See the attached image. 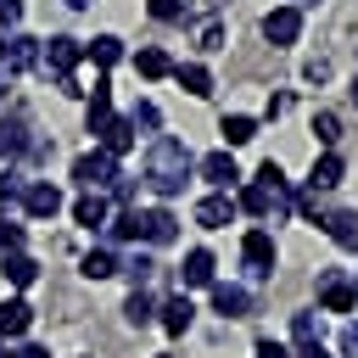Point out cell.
<instances>
[{
  "label": "cell",
  "instance_id": "1",
  "mask_svg": "<svg viewBox=\"0 0 358 358\" xmlns=\"http://www.w3.org/2000/svg\"><path fill=\"white\" fill-rule=\"evenodd\" d=\"M190 173H196V157H190V145H185L179 134H157V140L145 145V185H151L162 201L179 196Z\"/></svg>",
  "mask_w": 358,
  "mask_h": 358
},
{
  "label": "cell",
  "instance_id": "2",
  "mask_svg": "<svg viewBox=\"0 0 358 358\" xmlns=\"http://www.w3.org/2000/svg\"><path fill=\"white\" fill-rule=\"evenodd\" d=\"M117 173H123V168H117V157H112L106 145H95V151H78V157H73V185H78V190H106Z\"/></svg>",
  "mask_w": 358,
  "mask_h": 358
},
{
  "label": "cell",
  "instance_id": "3",
  "mask_svg": "<svg viewBox=\"0 0 358 358\" xmlns=\"http://www.w3.org/2000/svg\"><path fill=\"white\" fill-rule=\"evenodd\" d=\"M241 263H246V280H274V263H280V246L268 229H246L241 241Z\"/></svg>",
  "mask_w": 358,
  "mask_h": 358
},
{
  "label": "cell",
  "instance_id": "4",
  "mask_svg": "<svg viewBox=\"0 0 358 358\" xmlns=\"http://www.w3.org/2000/svg\"><path fill=\"white\" fill-rule=\"evenodd\" d=\"M78 62H84V45H78L73 34H50V39H39V67H45L50 78H67Z\"/></svg>",
  "mask_w": 358,
  "mask_h": 358
},
{
  "label": "cell",
  "instance_id": "5",
  "mask_svg": "<svg viewBox=\"0 0 358 358\" xmlns=\"http://www.w3.org/2000/svg\"><path fill=\"white\" fill-rule=\"evenodd\" d=\"M313 291H319V313H352L358 308V291H352V280L341 268H319Z\"/></svg>",
  "mask_w": 358,
  "mask_h": 358
},
{
  "label": "cell",
  "instance_id": "6",
  "mask_svg": "<svg viewBox=\"0 0 358 358\" xmlns=\"http://www.w3.org/2000/svg\"><path fill=\"white\" fill-rule=\"evenodd\" d=\"M17 201H22V213H28V218H56V213L67 207V196H62V185H50V179H28Z\"/></svg>",
  "mask_w": 358,
  "mask_h": 358
},
{
  "label": "cell",
  "instance_id": "7",
  "mask_svg": "<svg viewBox=\"0 0 358 358\" xmlns=\"http://www.w3.org/2000/svg\"><path fill=\"white\" fill-rule=\"evenodd\" d=\"M213 280H218V257L207 246H190L185 263H179V291H207Z\"/></svg>",
  "mask_w": 358,
  "mask_h": 358
},
{
  "label": "cell",
  "instance_id": "8",
  "mask_svg": "<svg viewBox=\"0 0 358 358\" xmlns=\"http://www.w3.org/2000/svg\"><path fill=\"white\" fill-rule=\"evenodd\" d=\"M207 302H213L218 319H246V313H252V291L235 285V280H213V285H207Z\"/></svg>",
  "mask_w": 358,
  "mask_h": 358
},
{
  "label": "cell",
  "instance_id": "9",
  "mask_svg": "<svg viewBox=\"0 0 358 358\" xmlns=\"http://www.w3.org/2000/svg\"><path fill=\"white\" fill-rule=\"evenodd\" d=\"M263 39H268L274 50L296 45V39H302V11H296V6H274V11L263 17Z\"/></svg>",
  "mask_w": 358,
  "mask_h": 358
},
{
  "label": "cell",
  "instance_id": "10",
  "mask_svg": "<svg viewBox=\"0 0 358 358\" xmlns=\"http://www.w3.org/2000/svg\"><path fill=\"white\" fill-rule=\"evenodd\" d=\"M67 213H73V224H78V229H90V235H95V229H106V218H112V201H106V190H78Z\"/></svg>",
  "mask_w": 358,
  "mask_h": 358
},
{
  "label": "cell",
  "instance_id": "11",
  "mask_svg": "<svg viewBox=\"0 0 358 358\" xmlns=\"http://www.w3.org/2000/svg\"><path fill=\"white\" fill-rule=\"evenodd\" d=\"M34 330V302L28 296H0V341H22Z\"/></svg>",
  "mask_w": 358,
  "mask_h": 358
},
{
  "label": "cell",
  "instance_id": "12",
  "mask_svg": "<svg viewBox=\"0 0 358 358\" xmlns=\"http://www.w3.org/2000/svg\"><path fill=\"white\" fill-rule=\"evenodd\" d=\"M157 324H162L168 336H185V330L196 324V302H190V291H173V296H162V302H157Z\"/></svg>",
  "mask_w": 358,
  "mask_h": 358
},
{
  "label": "cell",
  "instance_id": "13",
  "mask_svg": "<svg viewBox=\"0 0 358 358\" xmlns=\"http://www.w3.org/2000/svg\"><path fill=\"white\" fill-rule=\"evenodd\" d=\"M0 67H6V73H28V67H39V39L22 34V28H11V34H6V56H0Z\"/></svg>",
  "mask_w": 358,
  "mask_h": 358
},
{
  "label": "cell",
  "instance_id": "14",
  "mask_svg": "<svg viewBox=\"0 0 358 358\" xmlns=\"http://www.w3.org/2000/svg\"><path fill=\"white\" fill-rule=\"evenodd\" d=\"M196 173L213 185V190H235L241 185V168H235V151H207L201 162H196Z\"/></svg>",
  "mask_w": 358,
  "mask_h": 358
},
{
  "label": "cell",
  "instance_id": "15",
  "mask_svg": "<svg viewBox=\"0 0 358 358\" xmlns=\"http://www.w3.org/2000/svg\"><path fill=\"white\" fill-rule=\"evenodd\" d=\"M140 241L157 252V246H173L179 241V218L168 213V207H151V213H140Z\"/></svg>",
  "mask_w": 358,
  "mask_h": 358
},
{
  "label": "cell",
  "instance_id": "16",
  "mask_svg": "<svg viewBox=\"0 0 358 358\" xmlns=\"http://www.w3.org/2000/svg\"><path fill=\"white\" fill-rule=\"evenodd\" d=\"M28 117L22 112H0V157L6 162H22V151H28Z\"/></svg>",
  "mask_w": 358,
  "mask_h": 358
},
{
  "label": "cell",
  "instance_id": "17",
  "mask_svg": "<svg viewBox=\"0 0 358 358\" xmlns=\"http://www.w3.org/2000/svg\"><path fill=\"white\" fill-rule=\"evenodd\" d=\"M341 252H358V207H336V213H324V224H319Z\"/></svg>",
  "mask_w": 358,
  "mask_h": 358
},
{
  "label": "cell",
  "instance_id": "18",
  "mask_svg": "<svg viewBox=\"0 0 358 358\" xmlns=\"http://www.w3.org/2000/svg\"><path fill=\"white\" fill-rule=\"evenodd\" d=\"M341 173H347V162H341L336 151H319V157H313V168H308V190H313V196H324V190H336V185H341Z\"/></svg>",
  "mask_w": 358,
  "mask_h": 358
},
{
  "label": "cell",
  "instance_id": "19",
  "mask_svg": "<svg viewBox=\"0 0 358 358\" xmlns=\"http://www.w3.org/2000/svg\"><path fill=\"white\" fill-rule=\"evenodd\" d=\"M196 224H201V229H224V224H235V201H229V190L201 196V201H196Z\"/></svg>",
  "mask_w": 358,
  "mask_h": 358
},
{
  "label": "cell",
  "instance_id": "20",
  "mask_svg": "<svg viewBox=\"0 0 358 358\" xmlns=\"http://www.w3.org/2000/svg\"><path fill=\"white\" fill-rule=\"evenodd\" d=\"M0 274H6V285L28 291V285L39 280V257H34V252H0Z\"/></svg>",
  "mask_w": 358,
  "mask_h": 358
},
{
  "label": "cell",
  "instance_id": "21",
  "mask_svg": "<svg viewBox=\"0 0 358 358\" xmlns=\"http://www.w3.org/2000/svg\"><path fill=\"white\" fill-rule=\"evenodd\" d=\"M229 201H235V213H252V218H274V190H268V185H257V179H252V185H241Z\"/></svg>",
  "mask_w": 358,
  "mask_h": 358
},
{
  "label": "cell",
  "instance_id": "22",
  "mask_svg": "<svg viewBox=\"0 0 358 358\" xmlns=\"http://www.w3.org/2000/svg\"><path fill=\"white\" fill-rule=\"evenodd\" d=\"M218 134H224V151H235V145L257 140V117H246V112H224V117H218Z\"/></svg>",
  "mask_w": 358,
  "mask_h": 358
},
{
  "label": "cell",
  "instance_id": "23",
  "mask_svg": "<svg viewBox=\"0 0 358 358\" xmlns=\"http://www.w3.org/2000/svg\"><path fill=\"white\" fill-rule=\"evenodd\" d=\"M117 274L129 280V291H134V285H151V274H157V257H151V246H140V252L117 257Z\"/></svg>",
  "mask_w": 358,
  "mask_h": 358
},
{
  "label": "cell",
  "instance_id": "24",
  "mask_svg": "<svg viewBox=\"0 0 358 358\" xmlns=\"http://www.w3.org/2000/svg\"><path fill=\"white\" fill-rule=\"evenodd\" d=\"M173 78H179V90H185V95H196V101H207V95H213V73H207L201 62H179V67H173Z\"/></svg>",
  "mask_w": 358,
  "mask_h": 358
},
{
  "label": "cell",
  "instance_id": "25",
  "mask_svg": "<svg viewBox=\"0 0 358 358\" xmlns=\"http://www.w3.org/2000/svg\"><path fill=\"white\" fill-rule=\"evenodd\" d=\"M134 140H140V134H134V123H129V117H117V112H112V123H106V129H101V145H106V151H112V157H129V151H134Z\"/></svg>",
  "mask_w": 358,
  "mask_h": 358
},
{
  "label": "cell",
  "instance_id": "26",
  "mask_svg": "<svg viewBox=\"0 0 358 358\" xmlns=\"http://www.w3.org/2000/svg\"><path fill=\"white\" fill-rule=\"evenodd\" d=\"M78 274H84V280H112V274H117V252H112V246H90V252L78 257Z\"/></svg>",
  "mask_w": 358,
  "mask_h": 358
},
{
  "label": "cell",
  "instance_id": "27",
  "mask_svg": "<svg viewBox=\"0 0 358 358\" xmlns=\"http://www.w3.org/2000/svg\"><path fill=\"white\" fill-rule=\"evenodd\" d=\"M84 62H95V67H117V62H123V39H117V34H95V39L84 45Z\"/></svg>",
  "mask_w": 358,
  "mask_h": 358
},
{
  "label": "cell",
  "instance_id": "28",
  "mask_svg": "<svg viewBox=\"0 0 358 358\" xmlns=\"http://www.w3.org/2000/svg\"><path fill=\"white\" fill-rule=\"evenodd\" d=\"M123 319H129V324H151V319H157V296H151L145 285H134V291L123 296Z\"/></svg>",
  "mask_w": 358,
  "mask_h": 358
},
{
  "label": "cell",
  "instance_id": "29",
  "mask_svg": "<svg viewBox=\"0 0 358 358\" xmlns=\"http://www.w3.org/2000/svg\"><path fill=\"white\" fill-rule=\"evenodd\" d=\"M134 73H140V78H168V73H173V62H168V50L145 45V50H134Z\"/></svg>",
  "mask_w": 358,
  "mask_h": 358
},
{
  "label": "cell",
  "instance_id": "30",
  "mask_svg": "<svg viewBox=\"0 0 358 358\" xmlns=\"http://www.w3.org/2000/svg\"><path fill=\"white\" fill-rule=\"evenodd\" d=\"M106 241H140V207H117L106 218Z\"/></svg>",
  "mask_w": 358,
  "mask_h": 358
},
{
  "label": "cell",
  "instance_id": "31",
  "mask_svg": "<svg viewBox=\"0 0 358 358\" xmlns=\"http://www.w3.org/2000/svg\"><path fill=\"white\" fill-rule=\"evenodd\" d=\"M123 117L134 123V134H157V129H162V112H157V101H134Z\"/></svg>",
  "mask_w": 358,
  "mask_h": 358
},
{
  "label": "cell",
  "instance_id": "32",
  "mask_svg": "<svg viewBox=\"0 0 358 358\" xmlns=\"http://www.w3.org/2000/svg\"><path fill=\"white\" fill-rule=\"evenodd\" d=\"M291 341H324V324H319V313H313V308L291 313Z\"/></svg>",
  "mask_w": 358,
  "mask_h": 358
},
{
  "label": "cell",
  "instance_id": "33",
  "mask_svg": "<svg viewBox=\"0 0 358 358\" xmlns=\"http://www.w3.org/2000/svg\"><path fill=\"white\" fill-rule=\"evenodd\" d=\"M22 185H28L22 162H6V168H0V207H11V201L22 196Z\"/></svg>",
  "mask_w": 358,
  "mask_h": 358
},
{
  "label": "cell",
  "instance_id": "34",
  "mask_svg": "<svg viewBox=\"0 0 358 358\" xmlns=\"http://www.w3.org/2000/svg\"><path fill=\"white\" fill-rule=\"evenodd\" d=\"M313 134H319V145L330 151V145L341 140V117H336V112H313Z\"/></svg>",
  "mask_w": 358,
  "mask_h": 358
},
{
  "label": "cell",
  "instance_id": "35",
  "mask_svg": "<svg viewBox=\"0 0 358 358\" xmlns=\"http://www.w3.org/2000/svg\"><path fill=\"white\" fill-rule=\"evenodd\" d=\"M106 123H112V101H90V106H84V129L101 140V129H106Z\"/></svg>",
  "mask_w": 358,
  "mask_h": 358
},
{
  "label": "cell",
  "instance_id": "36",
  "mask_svg": "<svg viewBox=\"0 0 358 358\" xmlns=\"http://www.w3.org/2000/svg\"><path fill=\"white\" fill-rule=\"evenodd\" d=\"M22 241H28V229L11 224V218H0V252H22Z\"/></svg>",
  "mask_w": 358,
  "mask_h": 358
},
{
  "label": "cell",
  "instance_id": "37",
  "mask_svg": "<svg viewBox=\"0 0 358 358\" xmlns=\"http://www.w3.org/2000/svg\"><path fill=\"white\" fill-rule=\"evenodd\" d=\"M145 11H151L157 22H179V17H185V0H145Z\"/></svg>",
  "mask_w": 358,
  "mask_h": 358
},
{
  "label": "cell",
  "instance_id": "38",
  "mask_svg": "<svg viewBox=\"0 0 358 358\" xmlns=\"http://www.w3.org/2000/svg\"><path fill=\"white\" fill-rule=\"evenodd\" d=\"M196 45H201V50H224V22H207V28L196 34Z\"/></svg>",
  "mask_w": 358,
  "mask_h": 358
},
{
  "label": "cell",
  "instance_id": "39",
  "mask_svg": "<svg viewBox=\"0 0 358 358\" xmlns=\"http://www.w3.org/2000/svg\"><path fill=\"white\" fill-rule=\"evenodd\" d=\"M257 185H268V190H280V185H285V168H280V162L268 157V162L257 168Z\"/></svg>",
  "mask_w": 358,
  "mask_h": 358
},
{
  "label": "cell",
  "instance_id": "40",
  "mask_svg": "<svg viewBox=\"0 0 358 358\" xmlns=\"http://www.w3.org/2000/svg\"><path fill=\"white\" fill-rule=\"evenodd\" d=\"M22 22V0H0V34H11Z\"/></svg>",
  "mask_w": 358,
  "mask_h": 358
},
{
  "label": "cell",
  "instance_id": "41",
  "mask_svg": "<svg viewBox=\"0 0 358 358\" xmlns=\"http://www.w3.org/2000/svg\"><path fill=\"white\" fill-rule=\"evenodd\" d=\"M252 358H291V347H285V341H268V336H263V341L252 347Z\"/></svg>",
  "mask_w": 358,
  "mask_h": 358
},
{
  "label": "cell",
  "instance_id": "42",
  "mask_svg": "<svg viewBox=\"0 0 358 358\" xmlns=\"http://www.w3.org/2000/svg\"><path fill=\"white\" fill-rule=\"evenodd\" d=\"M302 78H308V84H324V78H330V62H324V56H313V62L302 67Z\"/></svg>",
  "mask_w": 358,
  "mask_h": 358
},
{
  "label": "cell",
  "instance_id": "43",
  "mask_svg": "<svg viewBox=\"0 0 358 358\" xmlns=\"http://www.w3.org/2000/svg\"><path fill=\"white\" fill-rule=\"evenodd\" d=\"M11 358H50V347H39V341H11Z\"/></svg>",
  "mask_w": 358,
  "mask_h": 358
},
{
  "label": "cell",
  "instance_id": "44",
  "mask_svg": "<svg viewBox=\"0 0 358 358\" xmlns=\"http://www.w3.org/2000/svg\"><path fill=\"white\" fill-rule=\"evenodd\" d=\"M291 358H330V347H324V341H296Z\"/></svg>",
  "mask_w": 358,
  "mask_h": 358
},
{
  "label": "cell",
  "instance_id": "45",
  "mask_svg": "<svg viewBox=\"0 0 358 358\" xmlns=\"http://www.w3.org/2000/svg\"><path fill=\"white\" fill-rule=\"evenodd\" d=\"M341 352H347V358H358V319L341 330Z\"/></svg>",
  "mask_w": 358,
  "mask_h": 358
},
{
  "label": "cell",
  "instance_id": "46",
  "mask_svg": "<svg viewBox=\"0 0 358 358\" xmlns=\"http://www.w3.org/2000/svg\"><path fill=\"white\" fill-rule=\"evenodd\" d=\"M285 112H291V95H285V90H280V95H268V117H285Z\"/></svg>",
  "mask_w": 358,
  "mask_h": 358
},
{
  "label": "cell",
  "instance_id": "47",
  "mask_svg": "<svg viewBox=\"0 0 358 358\" xmlns=\"http://www.w3.org/2000/svg\"><path fill=\"white\" fill-rule=\"evenodd\" d=\"M62 6H67V11H90L95 0H62Z\"/></svg>",
  "mask_w": 358,
  "mask_h": 358
},
{
  "label": "cell",
  "instance_id": "48",
  "mask_svg": "<svg viewBox=\"0 0 358 358\" xmlns=\"http://www.w3.org/2000/svg\"><path fill=\"white\" fill-rule=\"evenodd\" d=\"M207 6H213V11H218V6H229V0H207Z\"/></svg>",
  "mask_w": 358,
  "mask_h": 358
},
{
  "label": "cell",
  "instance_id": "49",
  "mask_svg": "<svg viewBox=\"0 0 358 358\" xmlns=\"http://www.w3.org/2000/svg\"><path fill=\"white\" fill-rule=\"evenodd\" d=\"M352 106H358V78H352Z\"/></svg>",
  "mask_w": 358,
  "mask_h": 358
},
{
  "label": "cell",
  "instance_id": "50",
  "mask_svg": "<svg viewBox=\"0 0 358 358\" xmlns=\"http://www.w3.org/2000/svg\"><path fill=\"white\" fill-rule=\"evenodd\" d=\"M0 56H6V34H0Z\"/></svg>",
  "mask_w": 358,
  "mask_h": 358
},
{
  "label": "cell",
  "instance_id": "51",
  "mask_svg": "<svg viewBox=\"0 0 358 358\" xmlns=\"http://www.w3.org/2000/svg\"><path fill=\"white\" fill-rule=\"evenodd\" d=\"M352 291H358V274H352Z\"/></svg>",
  "mask_w": 358,
  "mask_h": 358
},
{
  "label": "cell",
  "instance_id": "52",
  "mask_svg": "<svg viewBox=\"0 0 358 358\" xmlns=\"http://www.w3.org/2000/svg\"><path fill=\"white\" fill-rule=\"evenodd\" d=\"M157 358H173V352H157Z\"/></svg>",
  "mask_w": 358,
  "mask_h": 358
},
{
  "label": "cell",
  "instance_id": "53",
  "mask_svg": "<svg viewBox=\"0 0 358 358\" xmlns=\"http://www.w3.org/2000/svg\"><path fill=\"white\" fill-rule=\"evenodd\" d=\"M0 218H6V207H0Z\"/></svg>",
  "mask_w": 358,
  "mask_h": 358
}]
</instances>
